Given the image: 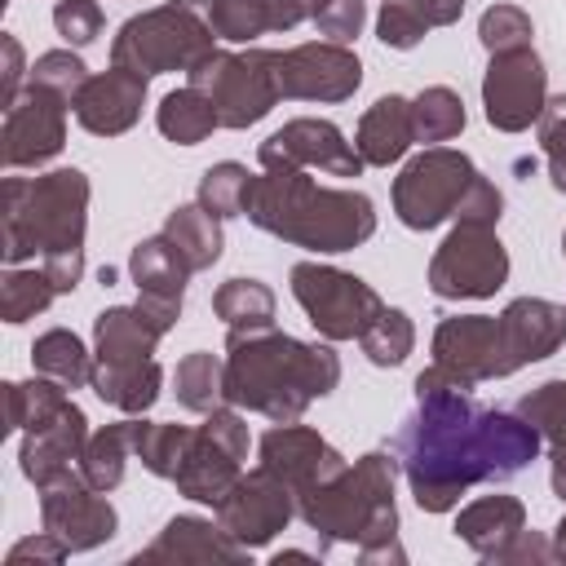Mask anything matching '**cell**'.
Wrapping results in <instances>:
<instances>
[{
  "label": "cell",
  "mask_w": 566,
  "mask_h": 566,
  "mask_svg": "<svg viewBox=\"0 0 566 566\" xmlns=\"http://www.w3.org/2000/svg\"><path fill=\"white\" fill-rule=\"evenodd\" d=\"M522 526H526V509H522V500H513V495H482V500L464 504L460 517H455V535H460L478 557H486V562H495V553H500Z\"/></svg>",
  "instance_id": "obj_28"
},
{
  "label": "cell",
  "mask_w": 566,
  "mask_h": 566,
  "mask_svg": "<svg viewBox=\"0 0 566 566\" xmlns=\"http://www.w3.org/2000/svg\"><path fill=\"white\" fill-rule=\"evenodd\" d=\"M40 522L71 553H88V548L106 544L119 526L115 504L106 500V491L88 486L84 473H71V469L40 486Z\"/></svg>",
  "instance_id": "obj_15"
},
{
  "label": "cell",
  "mask_w": 566,
  "mask_h": 566,
  "mask_svg": "<svg viewBox=\"0 0 566 566\" xmlns=\"http://www.w3.org/2000/svg\"><path fill=\"white\" fill-rule=\"evenodd\" d=\"M261 172H283V168H323L332 177H358L367 164L354 150V142H345V133L332 119H287L283 128H274L261 146H256Z\"/></svg>",
  "instance_id": "obj_16"
},
{
  "label": "cell",
  "mask_w": 566,
  "mask_h": 566,
  "mask_svg": "<svg viewBox=\"0 0 566 566\" xmlns=\"http://www.w3.org/2000/svg\"><path fill=\"white\" fill-rule=\"evenodd\" d=\"M0 57H4V71H0V106L9 111V106L22 97V80H27L31 71H27V57H22L18 35H0Z\"/></svg>",
  "instance_id": "obj_51"
},
{
  "label": "cell",
  "mask_w": 566,
  "mask_h": 566,
  "mask_svg": "<svg viewBox=\"0 0 566 566\" xmlns=\"http://www.w3.org/2000/svg\"><path fill=\"white\" fill-rule=\"evenodd\" d=\"M243 557H248V548L234 544L221 531V522L181 513V517L164 522V531L155 535V544L142 548L133 562H243Z\"/></svg>",
  "instance_id": "obj_24"
},
{
  "label": "cell",
  "mask_w": 566,
  "mask_h": 566,
  "mask_svg": "<svg viewBox=\"0 0 566 566\" xmlns=\"http://www.w3.org/2000/svg\"><path fill=\"white\" fill-rule=\"evenodd\" d=\"M208 49H217L208 0H168L119 27L111 40V62L150 80L164 71H190Z\"/></svg>",
  "instance_id": "obj_6"
},
{
  "label": "cell",
  "mask_w": 566,
  "mask_h": 566,
  "mask_svg": "<svg viewBox=\"0 0 566 566\" xmlns=\"http://www.w3.org/2000/svg\"><path fill=\"white\" fill-rule=\"evenodd\" d=\"M128 274L137 283V305L164 327L172 332L177 318H181V296H186V261L172 252V243L164 234L155 239H142L133 252H128Z\"/></svg>",
  "instance_id": "obj_22"
},
{
  "label": "cell",
  "mask_w": 566,
  "mask_h": 566,
  "mask_svg": "<svg viewBox=\"0 0 566 566\" xmlns=\"http://www.w3.org/2000/svg\"><path fill=\"white\" fill-rule=\"evenodd\" d=\"M279 93L292 102H345L363 84V62L349 44L336 40H310L274 53Z\"/></svg>",
  "instance_id": "obj_13"
},
{
  "label": "cell",
  "mask_w": 566,
  "mask_h": 566,
  "mask_svg": "<svg viewBox=\"0 0 566 566\" xmlns=\"http://www.w3.org/2000/svg\"><path fill=\"white\" fill-rule=\"evenodd\" d=\"M336 385L340 358L332 345L296 340L279 327H230L226 336V402L239 411L287 424Z\"/></svg>",
  "instance_id": "obj_2"
},
{
  "label": "cell",
  "mask_w": 566,
  "mask_h": 566,
  "mask_svg": "<svg viewBox=\"0 0 566 566\" xmlns=\"http://www.w3.org/2000/svg\"><path fill=\"white\" fill-rule=\"evenodd\" d=\"M535 124H539V146H544V159H548V181H553L557 195H566V93L548 97L544 115Z\"/></svg>",
  "instance_id": "obj_45"
},
{
  "label": "cell",
  "mask_w": 566,
  "mask_h": 566,
  "mask_svg": "<svg viewBox=\"0 0 566 566\" xmlns=\"http://www.w3.org/2000/svg\"><path fill=\"white\" fill-rule=\"evenodd\" d=\"M155 124H159V133H164L168 142H177V146H199L212 128H221L212 102H208L199 88H190V84H186V88H172V93L159 102Z\"/></svg>",
  "instance_id": "obj_34"
},
{
  "label": "cell",
  "mask_w": 566,
  "mask_h": 566,
  "mask_svg": "<svg viewBox=\"0 0 566 566\" xmlns=\"http://www.w3.org/2000/svg\"><path fill=\"white\" fill-rule=\"evenodd\" d=\"M66 385L49 380V376H31V380H9L4 385V420L9 429H35L44 420H53L66 407Z\"/></svg>",
  "instance_id": "obj_36"
},
{
  "label": "cell",
  "mask_w": 566,
  "mask_h": 566,
  "mask_svg": "<svg viewBox=\"0 0 566 566\" xmlns=\"http://www.w3.org/2000/svg\"><path fill=\"white\" fill-rule=\"evenodd\" d=\"M164 327L142 310V305H111L93 323V363L106 367H133L155 358Z\"/></svg>",
  "instance_id": "obj_25"
},
{
  "label": "cell",
  "mask_w": 566,
  "mask_h": 566,
  "mask_svg": "<svg viewBox=\"0 0 566 566\" xmlns=\"http://www.w3.org/2000/svg\"><path fill=\"white\" fill-rule=\"evenodd\" d=\"M500 212H504V195L495 190L491 177L478 172L473 186H469V195H464L460 208H455V221H464V226H495Z\"/></svg>",
  "instance_id": "obj_49"
},
{
  "label": "cell",
  "mask_w": 566,
  "mask_h": 566,
  "mask_svg": "<svg viewBox=\"0 0 566 566\" xmlns=\"http://www.w3.org/2000/svg\"><path fill=\"white\" fill-rule=\"evenodd\" d=\"M287 279H292L296 305L305 310V318L314 323V332L323 340H358L367 332V323L385 310V301L371 283H363L349 270L323 265V261H296Z\"/></svg>",
  "instance_id": "obj_8"
},
{
  "label": "cell",
  "mask_w": 566,
  "mask_h": 566,
  "mask_svg": "<svg viewBox=\"0 0 566 566\" xmlns=\"http://www.w3.org/2000/svg\"><path fill=\"white\" fill-rule=\"evenodd\" d=\"M40 270L49 274V283L57 287V296H66V292H75L80 279H84V252H53V256L40 261Z\"/></svg>",
  "instance_id": "obj_53"
},
{
  "label": "cell",
  "mask_w": 566,
  "mask_h": 566,
  "mask_svg": "<svg viewBox=\"0 0 566 566\" xmlns=\"http://www.w3.org/2000/svg\"><path fill=\"white\" fill-rule=\"evenodd\" d=\"M66 146V102L27 84L22 97L4 111V133H0V159L4 168H40Z\"/></svg>",
  "instance_id": "obj_17"
},
{
  "label": "cell",
  "mask_w": 566,
  "mask_h": 566,
  "mask_svg": "<svg viewBox=\"0 0 566 566\" xmlns=\"http://www.w3.org/2000/svg\"><path fill=\"white\" fill-rule=\"evenodd\" d=\"M195 429L190 424H159V420H142L133 416V455L155 473V478H168L177 473L186 447H190Z\"/></svg>",
  "instance_id": "obj_39"
},
{
  "label": "cell",
  "mask_w": 566,
  "mask_h": 566,
  "mask_svg": "<svg viewBox=\"0 0 566 566\" xmlns=\"http://www.w3.org/2000/svg\"><path fill=\"white\" fill-rule=\"evenodd\" d=\"M358 345H363L367 363H376V367H398V363H407V354L416 349V323H411L402 310L385 305V310L367 323V332L358 336Z\"/></svg>",
  "instance_id": "obj_41"
},
{
  "label": "cell",
  "mask_w": 566,
  "mask_h": 566,
  "mask_svg": "<svg viewBox=\"0 0 566 566\" xmlns=\"http://www.w3.org/2000/svg\"><path fill=\"white\" fill-rule=\"evenodd\" d=\"M212 314L226 327H274V292L261 279H226L212 292Z\"/></svg>",
  "instance_id": "obj_35"
},
{
  "label": "cell",
  "mask_w": 566,
  "mask_h": 566,
  "mask_svg": "<svg viewBox=\"0 0 566 566\" xmlns=\"http://www.w3.org/2000/svg\"><path fill=\"white\" fill-rule=\"evenodd\" d=\"M305 4H310V13H314V4H318V0H305Z\"/></svg>",
  "instance_id": "obj_58"
},
{
  "label": "cell",
  "mask_w": 566,
  "mask_h": 566,
  "mask_svg": "<svg viewBox=\"0 0 566 566\" xmlns=\"http://www.w3.org/2000/svg\"><path fill=\"white\" fill-rule=\"evenodd\" d=\"M548 102V71L531 49H509L491 53V66L482 75V111L486 124L500 133H522L544 115Z\"/></svg>",
  "instance_id": "obj_12"
},
{
  "label": "cell",
  "mask_w": 566,
  "mask_h": 566,
  "mask_svg": "<svg viewBox=\"0 0 566 566\" xmlns=\"http://www.w3.org/2000/svg\"><path fill=\"white\" fill-rule=\"evenodd\" d=\"M416 142V124H411V102L398 97V93H385L376 97L363 119H358V133H354V150L363 155V164L371 168H389L398 164Z\"/></svg>",
  "instance_id": "obj_27"
},
{
  "label": "cell",
  "mask_w": 566,
  "mask_h": 566,
  "mask_svg": "<svg viewBox=\"0 0 566 566\" xmlns=\"http://www.w3.org/2000/svg\"><path fill=\"white\" fill-rule=\"evenodd\" d=\"M88 230V177L80 168H53L40 177H4L0 195V252L4 265L31 256L84 252Z\"/></svg>",
  "instance_id": "obj_5"
},
{
  "label": "cell",
  "mask_w": 566,
  "mask_h": 566,
  "mask_svg": "<svg viewBox=\"0 0 566 566\" xmlns=\"http://www.w3.org/2000/svg\"><path fill=\"white\" fill-rule=\"evenodd\" d=\"M509 279V252L495 234V226H464L438 243L429 261V292L442 301H486Z\"/></svg>",
  "instance_id": "obj_11"
},
{
  "label": "cell",
  "mask_w": 566,
  "mask_h": 566,
  "mask_svg": "<svg viewBox=\"0 0 566 566\" xmlns=\"http://www.w3.org/2000/svg\"><path fill=\"white\" fill-rule=\"evenodd\" d=\"M531 35H535V22L526 9L517 4H491L482 18H478V40L486 53H509V49H531Z\"/></svg>",
  "instance_id": "obj_44"
},
{
  "label": "cell",
  "mask_w": 566,
  "mask_h": 566,
  "mask_svg": "<svg viewBox=\"0 0 566 566\" xmlns=\"http://www.w3.org/2000/svg\"><path fill=\"white\" fill-rule=\"evenodd\" d=\"M159 385H164V367H159L155 358L133 363V367L93 363V380H88V389H93L102 402H111V407H119V411H128V416L150 411L155 398H159Z\"/></svg>",
  "instance_id": "obj_30"
},
{
  "label": "cell",
  "mask_w": 566,
  "mask_h": 566,
  "mask_svg": "<svg viewBox=\"0 0 566 566\" xmlns=\"http://www.w3.org/2000/svg\"><path fill=\"white\" fill-rule=\"evenodd\" d=\"M433 367L455 389H478L482 380H500V327L491 314H455L433 332Z\"/></svg>",
  "instance_id": "obj_18"
},
{
  "label": "cell",
  "mask_w": 566,
  "mask_h": 566,
  "mask_svg": "<svg viewBox=\"0 0 566 566\" xmlns=\"http://www.w3.org/2000/svg\"><path fill=\"white\" fill-rule=\"evenodd\" d=\"M562 252H566V230H562Z\"/></svg>",
  "instance_id": "obj_57"
},
{
  "label": "cell",
  "mask_w": 566,
  "mask_h": 566,
  "mask_svg": "<svg viewBox=\"0 0 566 566\" xmlns=\"http://www.w3.org/2000/svg\"><path fill=\"white\" fill-rule=\"evenodd\" d=\"M394 460L424 513H447L478 482H504L539 455V433L517 411L482 407L433 363L416 376V411L394 433Z\"/></svg>",
  "instance_id": "obj_1"
},
{
  "label": "cell",
  "mask_w": 566,
  "mask_h": 566,
  "mask_svg": "<svg viewBox=\"0 0 566 566\" xmlns=\"http://www.w3.org/2000/svg\"><path fill=\"white\" fill-rule=\"evenodd\" d=\"M248 424L239 416V407H217L203 416V424L195 429L172 482H177V495L195 500V504H221L226 491L243 478V460H248Z\"/></svg>",
  "instance_id": "obj_10"
},
{
  "label": "cell",
  "mask_w": 566,
  "mask_h": 566,
  "mask_svg": "<svg viewBox=\"0 0 566 566\" xmlns=\"http://www.w3.org/2000/svg\"><path fill=\"white\" fill-rule=\"evenodd\" d=\"M31 367L66 389H80L93 380V354L84 349V340L66 327H49L44 336H35L31 345Z\"/></svg>",
  "instance_id": "obj_32"
},
{
  "label": "cell",
  "mask_w": 566,
  "mask_h": 566,
  "mask_svg": "<svg viewBox=\"0 0 566 566\" xmlns=\"http://www.w3.org/2000/svg\"><path fill=\"white\" fill-rule=\"evenodd\" d=\"M62 557H71V548L53 535V531H35V535H27V539H18L9 553H4V566H27V562H62Z\"/></svg>",
  "instance_id": "obj_50"
},
{
  "label": "cell",
  "mask_w": 566,
  "mask_h": 566,
  "mask_svg": "<svg viewBox=\"0 0 566 566\" xmlns=\"http://www.w3.org/2000/svg\"><path fill=\"white\" fill-rule=\"evenodd\" d=\"M376 35H380L385 49H416L429 35V22L407 0H385L380 18H376Z\"/></svg>",
  "instance_id": "obj_46"
},
{
  "label": "cell",
  "mask_w": 566,
  "mask_h": 566,
  "mask_svg": "<svg viewBox=\"0 0 566 566\" xmlns=\"http://www.w3.org/2000/svg\"><path fill=\"white\" fill-rule=\"evenodd\" d=\"M84 442H88V420H84V411H80L75 402H66L53 420H44V424L27 429L22 451H18L22 478H27V482H35V491H40V486H44V482H53L57 473H66V469H71V460H80Z\"/></svg>",
  "instance_id": "obj_23"
},
{
  "label": "cell",
  "mask_w": 566,
  "mask_h": 566,
  "mask_svg": "<svg viewBox=\"0 0 566 566\" xmlns=\"http://www.w3.org/2000/svg\"><path fill=\"white\" fill-rule=\"evenodd\" d=\"M248 190H252V172L243 168V164H234V159H221V164H212L203 177H199V203L212 212V217H243V208H248Z\"/></svg>",
  "instance_id": "obj_42"
},
{
  "label": "cell",
  "mask_w": 566,
  "mask_h": 566,
  "mask_svg": "<svg viewBox=\"0 0 566 566\" xmlns=\"http://www.w3.org/2000/svg\"><path fill=\"white\" fill-rule=\"evenodd\" d=\"M478 168L464 150L451 146H424L402 164L394 177V212L407 230H433L447 217H455L460 199L469 195Z\"/></svg>",
  "instance_id": "obj_9"
},
{
  "label": "cell",
  "mask_w": 566,
  "mask_h": 566,
  "mask_svg": "<svg viewBox=\"0 0 566 566\" xmlns=\"http://www.w3.org/2000/svg\"><path fill=\"white\" fill-rule=\"evenodd\" d=\"M243 217L305 252L336 256L354 252L376 234V203L363 190H332L305 177V168H283V172H261L252 177L248 208Z\"/></svg>",
  "instance_id": "obj_3"
},
{
  "label": "cell",
  "mask_w": 566,
  "mask_h": 566,
  "mask_svg": "<svg viewBox=\"0 0 566 566\" xmlns=\"http://www.w3.org/2000/svg\"><path fill=\"white\" fill-rule=\"evenodd\" d=\"M411 124H416V142L442 146L451 137L464 133V102L455 88L447 84H429L411 97Z\"/></svg>",
  "instance_id": "obj_38"
},
{
  "label": "cell",
  "mask_w": 566,
  "mask_h": 566,
  "mask_svg": "<svg viewBox=\"0 0 566 566\" xmlns=\"http://www.w3.org/2000/svg\"><path fill=\"white\" fill-rule=\"evenodd\" d=\"M172 394H177V402L186 411H199V416L217 411L226 402V363L217 354H208V349L186 354L177 363V371H172Z\"/></svg>",
  "instance_id": "obj_33"
},
{
  "label": "cell",
  "mask_w": 566,
  "mask_h": 566,
  "mask_svg": "<svg viewBox=\"0 0 566 566\" xmlns=\"http://www.w3.org/2000/svg\"><path fill=\"white\" fill-rule=\"evenodd\" d=\"M159 234L172 243V252L186 261V270H190V274L208 270V265L221 256V248H226V239H221V217H212L199 199H195V203L172 208Z\"/></svg>",
  "instance_id": "obj_29"
},
{
  "label": "cell",
  "mask_w": 566,
  "mask_h": 566,
  "mask_svg": "<svg viewBox=\"0 0 566 566\" xmlns=\"http://www.w3.org/2000/svg\"><path fill=\"white\" fill-rule=\"evenodd\" d=\"M310 18H314V27H318L327 40L349 44V40L363 31V22H367V0H318Z\"/></svg>",
  "instance_id": "obj_48"
},
{
  "label": "cell",
  "mask_w": 566,
  "mask_h": 566,
  "mask_svg": "<svg viewBox=\"0 0 566 566\" xmlns=\"http://www.w3.org/2000/svg\"><path fill=\"white\" fill-rule=\"evenodd\" d=\"M500 327V376L544 363L566 345V305L544 296H517L495 314Z\"/></svg>",
  "instance_id": "obj_19"
},
{
  "label": "cell",
  "mask_w": 566,
  "mask_h": 566,
  "mask_svg": "<svg viewBox=\"0 0 566 566\" xmlns=\"http://www.w3.org/2000/svg\"><path fill=\"white\" fill-rule=\"evenodd\" d=\"M553 557H557V562H566V517L553 526Z\"/></svg>",
  "instance_id": "obj_56"
},
{
  "label": "cell",
  "mask_w": 566,
  "mask_h": 566,
  "mask_svg": "<svg viewBox=\"0 0 566 566\" xmlns=\"http://www.w3.org/2000/svg\"><path fill=\"white\" fill-rule=\"evenodd\" d=\"M142 106H146V75L124 71L115 62L106 71L88 75L84 88L71 102L80 128L93 133V137H119V133H128L142 119Z\"/></svg>",
  "instance_id": "obj_21"
},
{
  "label": "cell",
  "mask_w": 566,
  "mask_h": 566,
  "mask_svg": "<svg viewBox=\"0 0 566 566\" xmlns=\"http://www.w3.org/2000/svg\"><path fill=\"white\" fill-rule=\"evenodd\" d=\"M411 9H420V18L429 27H451L464 13V0H407Z\"/></svg>",
  "instance_id": "obj_54"
},
{
  "label": "cell",
  "mask_w": 566,
  "mask_h": 566,
  "mask_svg": "<svg viewBox=\"0 0 566 566\" xmlns=\"http://www.w3.org/2000/svg\"><path fill=\"white\" fill-rule=\"evenodd\" d=\"M186 84L212 102L221 128H248V124L265 119L274 111V102L283 97L270 49H248V53L208 49L186 71Z\"/></svg>",
  "instance_id": "obj_7"
},
{
  "label": "cell",
  "mask_w": 566,
  "mask_h": 566,
  "mask_svg": "<svg viewBox=\"0 0 566 566\" xmlns=\"http://www.w3.org/2000/svg\"><path fill=\"white\" fill-rule=\"evenodd\" d=\"M305 18V0H208V27L226 44H248L265 31H292Z\"/></svg>",
  "instance_id": "obj_26"
},
{
  "label": "cell",
  "mask_w": 566,
  "mask_h": 566,
  "mask_svg": "<svg viewBox=\"0 0 566 566\" xmlns=\"http://www.w3.org/2000/svg\"><path fill=\"white\" fill-rule=\"evenodd\" d=\"M128 455H133V420H119V424H102L97 433H88L84 451H80V473L88 486L97 491H115L124 482V469H128Z\"/></svg>",
  "instance_id": "obj_31"
},
{
  "label": "cell",
  "mask_w": 566,
  "mask_h": 566,
  "mask_svg": "<svg viewBox=\"0 0 566 566\" xmlns=\"http://www.w3.org/2000/svg\"><path fill=\"white\" fill-rule=\"evenodd\" d=\"M84 80H88V66L80 62L75 49H49V53H40V57L31 62V75H27V84H35V88L62 97L66 106L75 102V93L84 88Z\"/></svg>",
  "instance_id": "obj_43"
},
{
  "label": "cell",
  "mask_w": 566,
  "mask_h": 566,
  "mask_svg": "<svg viewBox=\"0 0 566 566\" xmlns=\"http://www.w3.org/2000/svg\"><path fill=\"white\" fill-rule=\"evenodd\" d=\"M256 464L270 469L274 478H283L292 491H305V486H314V482L336 478L349 460H345L318 429L287 420V424H274V429L261 433V442H256Z\"/></svg>",
  "instance_id": "obj_20"
},
{
  "label": "cell",
  "mask_w": 566,
  "mask_h": 566,
  "mask_svg": "<svg viewBox=\"0 0 566 566\" xmlns=\"http://www.w3.org/2000/svg\"><path fill=\"white\" fill-rule=\"evenodd\" d=\"M212 513H217L221 531L252 553V548L270 544L279 531H287V522L296 517V491L283 478H274L270 469L256 464L252 473H243L226 491V500Z\"/></svg>",
  "instance_id": "obj_14"
},
{
  "label": "cell",
  "mask_w": 566,
  "mask_h": 566,
  "mask_svg": "<svg viewBox=\"0 0 566 566\" xmlns=\"http://www.w3.org/2000/svg\"><path fill=\"white\" fill-rule=\"evenodd\" d=\"M57 296V287L49 283L44 270H27V265H9L0 279V318L4 323H27L40 310H49V301Z\"/></svg>",
  "instance_id": "obj_40"
},
{
  "label": "cell",
  "mask_w": 566,
  "mask_h": 566,
  "mask_svg": "<svg viewBox=\"0 0 566 566\" xmlns=\"http://www.w3.org/2000/svg\"><path fill=\"white\" fill-rule=\"evenodd\" d=\"M548 486H553V495L566 504V460H553V469H548Z\"/></svg>",
  "instance_id": "obj_55"
},
{
  "label": "cell",
  "mask_w": 566,
  "mask_h": 566,
  "mask_svg": "<svg viewBox=\"0 0 566 566\" xmlns=\"http://www.w3.org/2000/svg\"><path fill=\"white\" fill-rule=\"evenodd\" d=\"M53 27L71 49H88L102 35V4L97 0H57Z\"/></svg>",
  "instance_id": "obj_47"
},
{
  "label": "cell",
  "mask_w": 566,
  "mask_h": 566,
  "mask_svg": "<svg viewBox=\"0 0 566 566\" xmlns=\"http://www.w3.org/2000/svg\"><path fill=\"white\" fill-rule=\"evenodd\" d=\"M495 562L500 566H526V562H553V544L544 539V535H535V531H517L500 553H495Z\"/></svg>",
  "instance_id": "obj_52"
},
{
  "label": "cell",
  "mask_w": 566,
  "mask_h": 566,
  "mask_svg": "<svg viewBox=\"0 0 566 566\" xmlns=\"http://www.w3.org/2000/svg\"><path fill=\"white\" fill-rule=\"evenodd\" d=\"M513 411L539 433V442H548V460H566V380L535 385L517 398Z\"/></svg>",
  "instance_id": "obj_37"
},
{
  "label": "cell",
  "mask_w": 566,
  "mask_h": 566,
  "mask_svg": "<svg viewBox=\"0 0 566 566\" xmlns=\"http://www.w3.org/2000/svg\"><path fill=\"white\" fill-rule=\"evenodd\" d=\"M394 451H367L336 478L296 491V517L323 544H354L358 562H402L398 504H394Z\"/></svg>",
  "instance_id": "obj_4"
}]
</instances>
